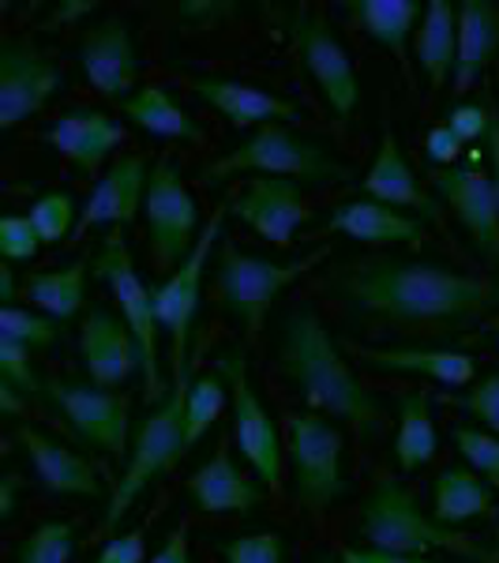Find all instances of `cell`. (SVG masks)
<instances>
[{
  "label": "cell",
  "instance_id": "1",
  "mask_svg": "<svg viewBox=\"0 0 499 563\" xmlns=\"http://www.w3.org/2000/svg\"><path fill=\"white\" fill-rule=\"evenodd\" d=\"M326 289L372 331L398 339H451L499 312V278L402 256L346 260Z\"/></svg>",
  "mask_w": 499,
  "mask_h": 563
},
{
  "label": "cell",
  "instance_id": "2",
  "mask_svg": "<svg viewBox=\"0 0 499 563\" xmlns=\"http://www.w3.org/2000/svg\"><path fill=\"white\" fill-rule=\"evenodd\" d=\"M278 361H282L286 379L301 390L312 410L350 421L361 432H376L384 424L379 398L350 368V361L342 357L339 342L331 339L315 308L301 305L286 316Z\"/></svg>",
  "mask_w": 499,
  "mask_h": 563
},
{
  "label": "cell",
  "instance_id": "3",
  "mask_svg": "<svg viewBox=\"0 0 499 563\" xmlns=\"http://www.w3.org/2000/svg\"><path fill=\"white\" fill-rule=\"evenodd\" d=\"M192 357H185L180 365H174V384H169V395L162 398L154 410L135 424L132 432V451L129 462H124V474L113 485V499H109L106 511V538H113V530L121 526L124 515L132 511V504L140 499L147 488L158 481L162 474L177 466L180 459L188 455V387H192Z\"/></svg>",
  "mask_w": 499,
  "mask_h": 563
},
{
  "label": "cell",
  "instance_id": "4",
  "mask_svg": "<svg viewBox=\"0 0 499 563\" xmlns=\"http://www.w3.org/2000/svg\"><path fill=\"white\" fill-rule=\"evenodd\" d=\"M357 530H361V538L368 541V549L395 552V556L451 552V556L474 560V563H499L496 549L466 538V533H458L455 526H443V522H435L432 515H424L421 499L395 477L379 481V485L365 496Z\"/></svg>",
  "mask_w": 499,
  "mask_h": 563
},
{
  "label": "cell",
  "instance_id": "5",
  "mask_svg": "<svg viewBox=\"0 0 499 563\" xmlns=\"http://www.w3.org/2000/svg\"><path fill=\"white\" fill-rule=\"evenodd\" d=\"M241 174L259 177H289L297 185H331V180H350L353 169L339 162L320 140L286 129V124H267L256 129L241 147L225 151L211 166H203L207 185H222Z\"/></svg>",
  "mask_w": 499,
  "mask_h": 563
},
{
  "label": "cell",
  "instance_id": "6",
  "mask_svg": "<svg viewBox=\"0 0 499 563\" xmlns=\"http://www.w3.org/2000/svg\"><path fill=\"white\" fill-rule=\"evenodd\" d=\"M326 256H331V249H312L301 260L275 263L263 256H248V252H241L233 241H222L218 244V263H214L218 305L230 316H237V320L248 327V334H259L270 305Z\"/></svg>",
  "mask_w": 499,
  "mask_h": 563
},
{
  "label": "cell",
  "instance_id": "7",
  "mask_svg": "<svg viewBox=\"0 0 499 563\" xmlns=\"http://www.w3.org/2000/svg\"><path fill=\"white\" fill-rule=\"evenodd\" d=\"M90 271L109 286V294H113L117 308H121L124 323H129V331L135 334V342H140L143 398L158 406L162 398L169 395V387L162 384V365H158L162 323H158V312H154V289H147V282H143L140 271H135L132 252H129V244H124L121 230L109 233V238L98 244L95 260H90Z\"/></svg>",
  "mask_w": 499,
  "mask_h": 563
},
{
  "label": "cell",
  "instance_id": "8",
  "mask_svg": "<svg viewBox=\"0 0 499 563\" xmlns=\"http://www.w3.org/2000/svg\"><path fill=\"white\" fill-rule=\"evenodd\" d=\"M286 455L293 470V499L308 511H326L350 496V477L342 470V432L320 413L286 417Z\"/></svg>",
  "mask_w": 499,
  "mask_h": 563
},
{
  "label": "cell",
  "instance_id": "9",
  "mask_svg": "<svg viewBox=\"0 0 499 563\" xmlns=\"http://www.w3.org/2000/svg\"><path fill=\"white\" fill-rule=\"evenodd\" d=\"M218 372H222L225 387H230L233 440H237L241 455L252 466L259 485L275 493V488L282 485V459H286V443H282V435H278L275 417H270L263 398L256 395V387H252L248 365H244V357L237 350L218 357Z\"/></svg>",
  "mask_w": 499,
  "mask_h": 563
},
{
  "label": "cell",
  "instance_id": "10",
  "mask_svg": "<svg viewBox=\"0 0 499 563\" xmlns=\"http://www.w3.org/2000/svg\"><path fill=\"white\" fill-rule=\"evenodd\" d=\"M143 222H147V244L158 271H177L196 249L199 207L188 192L185 177L169 158L151 166L147 199H143Z\"/></svg>",
  "mask_w": 499,
  "mask_h": 563
},
{
  "label": "cell",
  "instance_id": "11",
  "mask_svg": "<svg viewBox=\"0 0 499 563\" xmlns=\"http://www.w3.org/2000/svg\"><path fill=\"white\" fill-rule=\"evenodd\" d=\"M42 398H49L53 410L79 432V440H87L90 448L106 451V455L121 459L132 451L129 432H132V402L124 390L109 387H90L76 384V379H45Z\"/></svg>",
  "mask_w": 499,
  "mask_h": 563
},
{
  "label": "cell",
  "instance_id": "12",
  "mask_svg": "<svg viewBox=\"0 0 499 563\" xmlns=\"http://www.w3.org/2000/svg\"><path fill=\"white\" fill-rule=\"evenodd\" d=\"M289 38H293L297 53H301L308 76L320 87L323 102L331 106L334 117L350 121L353 109L361 102V79L353 68V57L346 53V45L339 42V34L326 26L320 12H308L297 8L293 20H289Z\"/></svg>",
  "mask_w": 499,
  "mask_h": 563
},
{
  "label": "cell",
  "instance_id": "13",
  "mask_svg": "<svg viewBox=\"0 0 499 563\" xmlns=\"http://www.w3.org/2000/svg\"><path fill=\"white\" fill-rule=\"evenodd\" d=\"M225 214H230V199L211 214V222L203 225L199 233L196 249L188 252V260L154 289V312H158V323L162 331L169 334L174 342V365H180L185 357H192L188 350V339H192V320H196V308H199V289H203V267L211 260V249L222 238V225H225Z\"/></svg>",
  "mask_w": 499,
  "mask_h": 563
},
{
  "label": "cell",
  "instance_id": "14",
  "mask_svg": "<svg viewBox=\"0 0 499 563\" xmlns=\"http://www.w3.org/2000/svg\"><path fill=\"white\" fill-rule=\"evenodd\" d=\"M65 87V71L31 42H0V129L31 121Z\"/></svg>",
  "mask_w": 499,
  "mask_h": 563
},
{
  "label": "cell",
  "instance_id": "15",
  "mask_svg": "<svg viewBox=\"0 0 499 563\" xmlns=\"http://www.w3.org/2000/svg\"><path fill=\"white\" fill-rule=\"evenodd\" d=\"M230 211L248 225L256 238L275 249H289L293 233L304 222H312V207L301 192V185L289 177H252L241 196L230 199Z\"/></svg>",
  "mask_w": 499,
  "mask_h": 563
},
{
  "label": "cell",
  "instance_id": "16",
  "mask_svg": "<svg viewBox=\"0 0 499 563\" xmlns=\"http://www.w3.org/2000/svg\"><path fill=\"white\" fill-rule=\"evenodd\" d=\"M79 65H84L87 84L109 102H124L140 90V49L129 31V23L109 15L95 23L79 42Z\"/></svg>",
  "mask_w": 499,
  "mask_h": 563
},
{
  "label": "cell",
  "instance_id": "17",
  "mask_svg": "<svg viewBox=\"0 0 499 563\" xmlns=\"http://www.w3.org/2000/svg\"><path fill=\"white\" fill-rule=\"evenodd\" d=\"M79 361L95 387H121L129 384L135 372H143V353L135 334L129 331L124 316L109 312L106 305H95L84 316L79 331Z\"/></svg>",
  "mask_w": 499,
  "mask_h": 563
},
{
  "label": "cell",
  "instance_id": "18",
  "mask_svg": "<svg viewBox=\"0 0 499 563\" xmlns=\"http://www.w3.org/2000/svg\"><path fill=\"white\" fill-rule=\"evenodd\" d=\"M432 188L458 214V222L466 225V233L474 238L480 256L499 260V203H496L492 174H485L477 162L451 166L432 177Z\"/></svg>",
  "mask_w": 499,
  "mask_h": 563
},
{
  "label": "cell",
  "instance_id": "19",
  "mask_svg": "<svg viewBox=\"0 0 499 563\" xmlns=\"http://www.w3.org/2000/svg\"><path fill=\"white\" fill-rule=\"evenodd\" d=\"M147 158L143 154H124L113 166L106 169V177H98L95 192L87 196L84 211H79L76 238H84L90 225H132L135 214L143 211V199H147Z\"/></svg>",
  "mask_w": 499,
  "mask_h": 563
},
{
  "label": "cell",
  "instance_id": "20",
  "mask_svg": "<svg viewBox=\"0 0 499 563\" xmlns=\"http://www.w3.org/2000/svg\"><path fill=\"white\" fill-rule=\"evenodd\" d=\"M15 440H20V448L26 451V459H31L42 488H49V493H57V496H87V499H98L106 493L102 470L87 455L71 451L68 443H60L57 435H45L42 429L23 424V429L15 432Z\"/></svg>",
  "mask_w": 499,
  "mask_h": 563
},
{
  "label": "cell",
  "instance_id": "21",
  "mask_svg": "<svg viewBox=\"0 0 499 563\" xmlns=\"http://www.w3.org/2000/svg\"><path fill=\"white\" fill-rule=\"evenodd\" d=\"M124 140H129L124 124L117 121V117L102 113V109H71V113L57 117V121L45 129V143L87 177L98 174V166H102Z\"/></svg>",
  "mask_w": 499,
  "mask_h": 563
},
{
  "label": "cell",
  "instance_id": "22",
  "mask_svg": "<svg viewBox=\"0 0 499 563\" xmlns=\"http://www.w3.org/2000/svg\"><path fill=\"white\" fill-rule=\"evenodd\" d=\"M192 90L199 102H207L218 117H225L233 129H267V124H286L301 117V109L289 102V98H278V95H270V90L241 84V79L199 76L192 79Z\"/></svg>",
  "mask_w": 499,
  "mask_h": 563
},
{
  "label": "cell",
  "instance_id": "23",
  "mask_svg": "<svg viewBox=\"0 0 499 563\" xmlns=\"http://www.w3.org/2000/svg\"><path fill=\"white\" fill-rule=\"evenodd\" d=\"M188 496L207 515H248L263 504V485L241 474L230 443L222 440L214 455L188 477Z\"/></svg>",
  "mask_w": 499,
  "mask_h": 563
},
{
  "label": "cell",
  "instance_id": "24",
  "mask_svg": "<svg viewBox=\"0 0 499 563\" xmlns=\"http://www.w3.org/2000/svg\"><path fill=\"white\" fill-rule=\"evenodd\" d=\"M323 233H342V238L361 244H421L429 238L421 218L379 203V199H350V203H342L331 214Z\"/></svg>",
  "mask_w": 499,
  "mask_h": 563
},
{
  "label": "cell",
  "instance_id": "25",
  "mask_svg": "<svg viewBox=\"0 0 499 563\" xmlns=\"http://www.w3.org/2000/svg\"><path fill=\"white\" fill-rule=\"evenodd\" d=\"M361 188H365L368 199H379V203H387V207H410V211H417L421 218H440V207H435V199L421 188L413 166L406 162L402 147H398L395 132H384L379 154L365 174V180H361Z\"/></svg>",
  "mask_w": 499,
  "mask_h": 563
},
{
  "label": "cell",
  "instance_id": "26",
  "mask_svg": "<svg viewBox=\"0 0 499 563\" xmlns=\"http://www.w3.org/2000/svg\"><path fill=\"white\" fill-rule=\"evenodd\" d=\"M353 357H361L372 368H384V372H402V376H424L435 379L443 387H466L474 384L477 365L469 353L462 350H372V346H353Z\"/></svg>",
  "mask_w": 499,
  "mask_h": 563
},
{
  "label": "cell",
  "instance_id": "27",
  "mask_svg": "<svg viewBox=\"0 0 499 563\" xmlns=\"http://www.w3.org/2000/svg\"><path fill=\"white\" fill-rule=\"evenodd\" d=\"M499 53V8L488 0H466L458 4V60H455V90L466 95L485 76V68Z\"/></svg>",
  "mask_w": 499,
  "mask_h": 563
},
{
  "label": "cell",
  "instance_id": "28",
  "mask_svg": "<svg viewBox=\"0 0 499 563\" xmlns=\"http://www.w3.org/2000/svg\"><path fill=\"white\" fill-rule=\"evenodd\" d=\"M458 60V4L432 0L424 4L421 26H417V65L432 90H440L447 79H455Z\"/></svg>",
  "mask_w": 499,
  "mask_h": 563
},
{
  "label": "cell",
  "instance_id": "29",
  "mask_svg": "<svg viewBox=\"0 0 499 563\" xmlns=\"http://www.w3.org/2000/svg\"><path fill=\"white\" fill-rule=\"evenodd\" d=\"M432 519L443 526H462L474 522L480 515L492 511L496 504V485L485 481L477 470L469 466H447L432 485Z\"/></svg>",
  "mask_w": 499,
  "mask_h": 563
},
{
  "label": "cell",
  "instance_id": "30",
  "mask_svg": "<svg viewBox=\"0 0 499 563\" xmlns=\"http://www.w3.org/2000/svg\"><path fill=\"white\" fill-rule=\"evenodd\" d=\"M121 117H129L135 129H143L147 135L158 140H180V143H203V129L196 124V117H188L166 87H140L135 95H129L124 102H117Z\"/></svg>",
  "mask_w": 499,
  "mask_h": 563
},
{
  "label": "cell",
  "instance_id": "31",
  "mask_svg": "<svg viewBox=\"0 0 499 563\" xmlns=\"http://www.w3.org/2000/svg\"><path fill=\"white\" fill-rule=\"evenodd\" d=\"M346 12L372 42L391 49L398 60H406V49H410V38L417 23H421L424 8L417 0H361V4H350Z\"/></svg>",
  "mask_w": 499,
  "mask_h": 563
},
{
  "label": "cell",
  "instance_id": "32",
  "mask_svg": "<svg viewBox=\"0 0 499 563\" xmlns=\"http://www.w3.org/2000/svg\"><path fill=\"white\" fill-rule=\"evenodd\" d=\"M440 451V432L432 421V402L424 390H410L398 398V432H395V459L406 474L429 466Z\"/></svg>",
  "mask_w": 499,
  "mask_h": 563
},
{
  "label": "cell",
  "instance_id": "33",
  "mask_svg": "<svg viewBox=\"0 0 499 563\" xmlns=\"http://www.w3.org/2000/svg\"><path fill=\"white\" fill-rule=\"evenodd\" d=\"M87 275L90 260H76L60 271H38V275H26V297L42 308L49 320H76L84 312L87 301Z\"/></svg>",
  "mask_w": 499,
  "mask_h": 563
},
{
  "label": "cell",
  "instance_id": "34",
  "mask_svg": "<svg viewBox=\"0 0 499 563\" xmlns=\"http://www.w3.org/2000/svg\"><path fill=\"white\" fill-rule=\"evenodd\" d=\"M225 402H230V387H225L222 372H203V376L192 379L188 387V406H185V417H188V448H196L211 424L222 417Z\"/></svg>",
  "mask_w": 499,
  "mask_h": 563
},
{
  "label": "cell",
  "instance_id": "35",
  "mask_svg": "<svg viewBox=\"0 0 499 563\" xmlns=\"http://www.w3.org/2000/svg\"><path fill=\"white\" fill-rule=\"evenodd\" d=\"M79 211H84V207H76V199L68 192H45L34 199L31 222H34V230H38L42 244L68 241V233H76V225H79Z\"/></svg>",
  "mask_w": 499,
  "mask_h": 563
},
{
  "label": "cell",
  "instance_id": "36",
  "mask_svg": "<svg viewBox=\"0 0 499 563\" xmlns=\"http://www.w3.org/2000/svg\"><path fill=\"white\" fill-rule=\"evenodd\" d=\"M71 556H76V530H71V522H42L20 544L15 563H71Z\"/></svg>",
  "mask_w": 499,
  "mask_h": 563
},
{
  "label": "cell",
  "instance_id": "37",
  "mask_svg": "<svg viewBox=\"0 0 499 563\" xmlns=\"http://www.w3.org/2000/svg\"><path fill=\"white\" fill-rule=\"evenodd\" d=\"M60 334L57 320H45V316H34L31 308H0V339H12L26 350H45L53 346Z\"/></svg>",
  "mask_w": 499,
  "mask_h": 563
},
{
  "label": "cell",
  "instance_id": "38",
  "mask_svg": "<svg viewBox=\"0 0 499 563\" xmlns=\"http://www.w3.org/2000/svg\"><path fill=\"white\" fill-rule=\"evenodd\" d=\"M31 357H34V350H26L12 339H0V384L15 387L26 402H31V395H42V384H45V379H38V372H34Z\"/></svg>",
  "mask_w": 499,
  "mask_h": 563
},
{
  "label": "cell",
  "instance_id": "39",
  "mask_svg": "<svg viewBox=\"0 0 499 563\" xmlns=\"http://www.w3.org/2000/svg\"><path fill=\"white\" fill-rule=\"evenodd\" d=\"M225 563H286V538L275 530L244 533L222 544Z\"/></svg>",
  "mask_w": 499,
  "mask_h": 563
},
{
  "label": "cell",
  "instance_id": "40",
  "mask_svg": "<svg viewBox=\"0 0 499 563\" xmlns=\"http://www.w3.org/2000/svg\"><path fill=\"white\" fill-rule=\"evenodd\" d=\"M455 443L462 451V459H466L469 470H477L485 481H492L499 488V435H488L480 429H455Z\"/></svg>",
  "mask_w": 499,
  "mask_h": 563
},
{
  "label": "cell",
  "instance_id": "41",
  "mask_svg": "<svg viewBox=\"0 0 499 563\" xmlns=\"http://www.w3.org/2000/svg\"><path fill=\"white\" fill-rule=\"evenodd\" d=\"M42 249V238L34 230L31 214H4L0 218V256L4 263H26Z\"/></svg>",
  "mask_w": 499,
  "mask_h": 563
},
{
  "label": "cell",
  "instance_id": "42",
  "mask_svg": "<svg viewBox=\"0 0 499 563\" xmlns=\"http://www.w3.org/2000/svg\"><path fill=\"white\" fill-rule=\"evenodd\" d=\"M451 132L458 135L462 143H488V132H492V109L485 102H462L447 113Z\"/></svg>",
  "mask_w": 499,
  "mask_h": 563
},
{
  "label": "cell",
  "instance_id": "43",
  "mask_svg": "<svg viewBox=\"0 0 499 563\" xmlns=\"http://www.w3.org/2000/svg\"><path fill=\"white\" fill-rule=\"evenodd\" d=\"M458 406L466 413L480 417V421L499 435V372H492V376H485L480 384L469 387L466 398H458Z\"/></svg>",
  "mask_w": 499,
  "mask_h": 563
},
{
  "label": "cell",
  "instance_id": "44",
  "mask_svg": "<svg viewBox=\"0 0 499 563\" xmlns=\"http://www.w3.org/2000/svg\"><path fill=\"white\" fill-rule=\"evenodd\" d=\"M143 560H147L143 530H129V533H121V538H109L95 563H143Z\"/></svg>",
  "mask_w": 499,
  "mask_h": 563
},
{
  "label": "cell",
  "instance_id": "45",
  "mask_svg": "<svg viewBox=\"0 0 499 563\" xmlns=\"http://www.w3.org/2000/svg\"><path fill=\"white\" fill-rule=\"evenodd\" d=\"M424 147H429V158H432V162H440V166H451V162L458 158L466 143H462L458 135L451 132V124H440V129H432V132H429Z\"/></svg>",
  "mask_w": 499,
  "mask_h": 563
},
{
  "label": "cell",
  "instance_id": "46",
  "mask_svg": "<svg viewBox=\"0 0 499 563\" xmlns=\"http://www.w3.org/2000/svg\"><path fill=\"white\" fill-rule=\"evenodd\" d=\"M151 563H192V552H188V533H185V526L169 533L166 544H162V549L151 556Z\"/></svg>",
  "mask_w": 499,
  "mask_h": 563
},
{
  "label": "cell",
  "instance_id": "47",
  "mask_svg": "<svg viewBox=\"0 0 499 563\" xmlns=\"http://www.w3.org/2000/svg\"><path fill=\"white\" fill-rule=\"evenodd\" d=\"M342 560H353V563H435L424 556H395V552H379V549H346Z\"/></svg>",
  "mask_w": 499,
  "mask_h": 563
},
{
  "label": "cell",
  "instance_id": "48",
  "mask_svg": "<svg viewBox=\"0 0 499 563\" xmlns=\"http://www.w3.org/2000/svg\"><path fill=\"white\" fill-rule=\"evenodd\" d=\"M20 474H4L0 481V519H12L15 515V496H20Z\"/></svg>",
  "mask_w": 499,
  "mask_h": 563
},
{
  "label": "cell",
  "instance_id": "49",
  "mask_svg": "<svg viewBox=\"0 0 499 563\" xmlns=\"http://www.w3.org/2000/svg\"><path fill=\"white\" fill-rule=\"evenodd\" d=\"M488 158H492V188L499 203V117L492 113V132H488Z\"/></svg>",
  "mask_w": 499,
  "mask_h": 563
},
{
  "label": "cell",
  "instance_id": "50",
  "mask_svg": "<svg viewBox=\"0 0 499 563\" xmlns=\"http://www.w3.org/2000/svg\"><path fill=\"white\" fill-rule=\"evenodd\" d=\"M0 410H4L8 417H20V413H23V398H20V390L8 387V384H0Z\"/></svg>",
  "mask_w": 499,
  "mask_h": 563
},
{
  "label": "cell",
  "instance_id": "51",
  "mask_svg": "<svg viewBox=\"0 0 499 563\" xmlns=\"http://www.w3.org/2000/svg\"><path fill=\"white\" fill-rule=\"evenodd\" d=\"M0 301H4V308L15 305V275H12V263H4L0 267Z\"/></svg>",
  "mask_w": 499,
  "mask_h": 563
},
{
  "label": "cell",
  "instance_id": "52",
  "mask_svg": "<svg viewBox=\"0 0 499 563\" xmlns=\"http://www.w3.org/2000/svg\"><path fill=\"white\" fill-rule=\"evenodd\" d=\"M90 12H95V4H65V8H57V12H53L49 26L53 23H68V20H76V15H90Z\"/></svg>",
  "mask_w": 499,
  "mask_h": 563
},
{
  "label": "cell",
  "instance_id": "53",
  "mask_svg": "<svg viewBox=\"0 0 499 563\" xmlns=\"http://www.w3.org/2000/svg\"><path fill=\"white\" fill-rule=\"evenodd\" d=\"M496 346H499V331H496Z\"/></svg>",
  "mask_w": 499,
  "mask_h": 563
},
{
  "label": "cell",
  "instance_id": "54",
  "mask_svg": "<svg viewBox=\"0 0 499 563\" xmlns=\"http://www.w3.org/2000/svg\"><path fill=\"white\" fill-rule=\"evenodd\" d=\"M342 563H353V560H342Z\"/></svg>",
  "mask_w": 499,
  "mask_h": 563
},
{
  "label": "cell",
  "instance_id": "55",
  "mask_svg": "<svg viewBox=\"0 0 499 563\" xmlns=\"http://www.w3.org/2000/svg\"><path fill=\"white\" fill-rule=\"evenodd\" d=\"M496 541H499V530H496Z\"/></svg>",
  "mask_w": 499,
  "mask_h": 563
}]
</instances>
